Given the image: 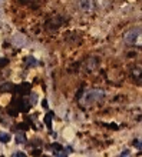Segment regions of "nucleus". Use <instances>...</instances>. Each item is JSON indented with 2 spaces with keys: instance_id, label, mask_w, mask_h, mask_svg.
I'll return each mask as SVG.
<instances>
[{
  "instance_id": "obj_24",
  "label": "nucleus",
  "mask_w": 142,
  "mask_h": 157,
  "mask_svg": "<svg viewBox=\"0 0 142 157\" xmlns=\"http://www.w3.org/2000/svg\"><path fill=\"white\" fill-rule=\"evenodd\" d=\"M33 154H36V156H39V154H40V150H35V151H33Z\"/></svg>"
},
{
  "instance_id": "obj_5",
  "label": "nucleus",
  "mask_w": 142,
  "mask_h": 157,
  "mask_svg": "<svg viewBox=\"0 0 142 157\" xmlns=\"http://www.w3.org/2000/svg\"><path fill=\"white\" fill-rule=\"evenodd\" d=\"M27 37L25 36V34H22V33H16L13 37H12V44L15 46V47H17V49H22V47H25V46H27Z\"/></svg>"
},
{
  "instance_id": "obj_1",
  "label": "nucleus",
  "mask_w": 142,
  "mask_h": 157,
  "mask_svg": "<svg viewBox=\"0 0 142 157\" xmlns=\"http://www.w3.org/2000/svg\"><path fill=\"white\" fill-rule=\"evenodd\" d=\"M105 99V91L100 90V89H90L88 90L85 94H82L80 97V101L85 107L90 106V104H95V103H99Z\"/></svg>"
},
{
  "instance_id": "obj_22",
  "label": "nucleus",
  "mask_w": 142,
  "mask_h": 157,
  "mask_svg": "<svg viewBox=\"0 0 142 157\" xmlns=\"http://www.w3.org/2000/svg\"><path fill=\"white\" fill-rule=\"evenodd\" d=\"M42 106H43V109L48 110V109H49V103H48V100H43V101H42Z\"/></svg>"
},
{
  "instance_id": "obj_12",
  "label": "nucleus",
  "mask_w": 142,
  "mask_h": 157,
  "mask_svg": "<svg viewBox=\"0 0 142 157\" xmlns=\"http://www.w3.org/2000/svg\"><path fill=\"white\" fill-rule=\"evenodd\" d=\"M15 89V86L12 83H3L0 86V93H6V91H12Z\"/></svg>"
},
{
  "instance_id": "obj_17",
  "label": "nucleus",
  "mask_w": 142,
  "mask_h": 157,
  "mask_svg": "<svg viewBox=\"0 0 142 157\" xmlns=\"http://www.w3.org/2000/svg\"><path fill=\"white\" fill-rule=\"evenodd\" d=\"M9 64V59H0V67H5Z\"/></svg>"
},
{
  "instance_id": "obj_25",
  "label": "nucleus",
  "mask_w": 142,
  "mask_h": 157,
  "mask_svg": "<svg viewBox=\"0 0 142 157\" xmlns=\"http://www.w3.org/2000/svg\"><path fill=\"white\" fill-rule=\"evenodd\" d=\"M3 2H5V0H0V5H2V3H3Z\"/></svg>"
},
{
  "instance_id": "obj_14",
  "label": "nucleus",
  "mask_w": 142,
  "mask_h": 157,
  "mask_svg": "<svg viewBox=\"0 0 142 157\" xmlns=\"http://www.w3.org/2000/svg\"><path fill=\"white\" fill-rule=\"evenodd\" d=\"M10 140V134L9 133H0V141H2V143H7Z\"/></svg>"
},
{
  "instance_id": "obj_6",
  "label": "nucleus",
  "mask_w": 142,
  "mask_h": 157,
  "mask_svg": "<svg viewBox=\"0 0 142 157\" xmlns=\"http://www.w3.org/2000/svg\"><path fill=\"white\" fill-rule=\"evenodd\" d=\"M79 9L85 13H92L95 10V0H79Z\"/></svg>"
},
{
  "instance_id": "obj_23",
  "label": "nucleus",
  "mask_w": 142,
  "mask_h": 157,
  "mask_svg": "<svg viewBox=\"0 0 142 157\" xmlns=\"http://www.w3.org/2000/svg\"><path fill=\"white\" fill-rule=\"evenodd\" d=\"M129 154H131V151H129V150H123V151L121 153V156H129Z\"/></svg>"
},
{
  "instance_id": "obj_8",
  "label": "nucleus",
  "mask_w": 142,
  "mask_h": 157,
  "mask_svg": "<svg viewBox=\"0 0 142 157\" xmlns=\"http://www.w3.org/2000/svg\"><path fill=\"white\" fill-rule=\"evenodd\" d=\"M131 74H132V77H133V80L136 83L142 84V67H133Z\"/></svg>"
},
{
  "instance_id": "obj_19",
  "label": "nucleus",
  "mask_w": 142,
  "mask_h": 157,
  "mask_svg": "<svg viewBox=\"0 0 142 157\" xmlns=\"http://www.w3.org/2000/svg\"><path fill=\"white\" fill-rule=\"evenodd\" d=\"M12 156H13V157H25L26 154H25L23 151H15V153H13Z\"/></svg>"
},
{
  "instance_id": "obj_21",
  "label": "nucleus",
  "mask_w": 142,
  "mask_h": 157,
  "mask_svg": "<svg viewBox=\"0 0 142 157\" xmlns=\"http://www.w3.org/2000/svg\"><path fill=\"white\" fill-rule=\"evenodd\" d=\"M17 129H20V130L25 131V130H27V124H26V123H20V124L17 126Z\"/></svg>"
},
{
  "instance_id": "obj_9",
  "label": "nucleus",
  "mask_w": 142,
  "mask_h": 157,
  "mask_svg": "<svg viewBox=\"0 0 142 157\" xmlns=\"http://www.w3.org/2000/svg\"><path fill=\"white\" fill-rule=\"evenodd\" d=\"M75 34H76V33H73V32H69V33H66V34H65V37H66V42H70V43H72V42H75V43L80 42V36L78 34L76 37H73Z\"/></svg>"
},
{
  "instance_id": "obj_16",
  "label": "nucleus",
  "mask_w": 142,
  "mask_h": 157,
  "mask_svg": "<svg viewBox=\"0 0 142 157\" xmlns=\"http://www.w3.org/2000/svg\"><path fill=\"white\" fill-rule=\"evenodd\" d=\"M50 148H52V150H53V153H55V151L60 150V148H62V146H60L59 143H53V144H50Z\"/></svg>"
},
{
  "instance_id": "obj_18",
  "label": "nucleus",
  "mask_w": 142,
  "mask_h": 157,
  "mask_svg": "<svg viewBox=\"0 0 142 157\" xmlns=\"http://www.w3.org/2000/svg\"><path fill=\"white\" fill-rule=\"evenodd\" d=\"M36 101H38V94H30V103L32 104H36Z\"/></svg>"
},
{
  "instance_id": "obj_13",
  "label": "nucleus",
  "mask_w": 142,
  "mask_h": 157,
  "mask_svg": "<svg viewBox=\"0 0 142 157\" xmlns=\"http://www.w3.org/2000/svg\"><path fill=\"white\" fill-rule=\"evenodd\" d=\"M52 119H53V113H48L46 117H45V123H46L49 130H52Z\"/></svg>"
},
{
  "instance_id": "obj_15",
  "label": "nucleus",
  "mask_w": 142,
  "mask_h": 157,
  "mask_svg": "<svg viewBox=\"0 0 142 157\" xmlns=\"http://www.w3.org/2000/svg\"><path fill=\"white\" fill-rule=\"evenodd\" d=\"M133 146H135L138 150H142V140H141V138H136V140L133 141Z\"/></svg>"
},
{
  "instance_id": "obj_20",
  "label": "nucleus",
  "mask_w": 142,
  "mask_h": 157,
  "mask_svg": "<svg viewBox=\"0 0 142 157\" xmlns=\"http://www.w3.org/2000/svg\"><path fill=\"white\" fill-rule=\"evenodd\" d=\"M20 5H29V3H35V0H17Z\"/></svg>"
},
{
  "instance_id": "obj_10",
  "label": "nucleus",
  "mask_w": 142,
  "mask_h": 157,
  "mask_svg": "<svg viewBox=\"0 0 142 157\" xmlns=\"http://www.w3.org/2000/svg\"><path fill=\"white\" fill-rule=\"evenodd\" d=\"M36 64H38V60H36L35 57L27 56V57L25 59V66H26V67H33V66H36Z\"/></svg>"
},
{
  "instance_id": "obj_2",
  "label": "nucleus",
  "mask_w": 142,
  "mask_h": 157,
  "mask_svg": "<svg viewBox=\"0 0 142 157\" xmlns=\"http://www.w3.org/2000/svg\"><path fill=\"white\" fill-rule=\"evenodd\" d=\"M123 40L126 44L133 46V47H142V29L141 27H135L131 29L125 33Z\"/></svg>"
},
{
  "instance_id": "obj_11",
  "label": "nucleus",
  "mask_w": 142,
  "mask_h": 157,
  "mask_svg": "<svg viewBox=\"0 0 142 157\" xmlns=\"http://www.w3.org/2000/svg\"><path fill=\"white\" fill-rule=\"evenodd\" d=\"M16 143H19V144H23V143H26V136H25V133H23V130H20V131H17L16 133Z\"/></svg>"
},
{
  "instance_id": "obj_4",
  "label": "nucleus",
  "mask_w": 142,
  "mask_h": 157,
  "mask_svg": "<svg viewBox=\"0 0 142 157\" xmlns=\"http://www.w3.org/2000/svg\"><path fill=\"white\" fill-rule=\"evenodd\" d=\"M99 63H100L99 57H96V56H92V57H88V59L85 60V63H83V67H85V70H86L88 73H90V72H93L95 69H98Z\"/></svg>"
},
{
  "instance_id": "obj_3",
  "label": "nucleus",
  "mask_w": 142,
  "mask_h": 157,
  "mask_svg": "<svg viewBox=\"0 0 142 157\" xmlns=\"http://www.w3.org/2000/svg\"><path fill=\"white\" fill-rule=\"evenodd\" d=\"M63 22H65V19H63L62 16L55 15V16H52V17L46 22V27H48L49 30H56V29H59V27L63 25Z\"/></svg>"
},
{
  "instance_id": "obj_26",
  "label": "nucleus",
  "mask_w": 142,
  "mask_h": 157,
  "mask_svg": "<svg viewBox=\"0 0 142 157\" xmlns=\"http://www.w3.org/2000/svg\"><path fill=\"white\" fill-rule=\"evenodd\" d=\"M0 15H2V10H0Z\"/></svg>"
},
{
  "instance_id": "obj_7",
  "label": "nucleus",
  "mask_w": 142,
  "mask_h": 157,
  "mask_svg": "<svg viewBox=\"0 0 142 157\" xmlns=\"http://www.w3.org/2000/svg\"><path fill=\"white\" fill-rule=\"evenodd\" d=\"M30 83H23V84H20V86H16L13 90H15V93H17V94H27L29 91H30Z\"/></svg>"
}]
</instances>
